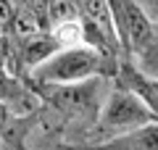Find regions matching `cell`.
I'll return each instance as SVG.
<instances>
[{"label": "cell", "instance_id": "obj_1", "mask_svg": "<svg viewBox=\"0 0 158 150\" xmlns=\"http://www.w3.org/2000/svg\"><path fill=\"white\" fill-rule=\"evenodd\" d=\"M106 61L98 50L90 45H77V48H61L53 58H48L42 66L32 71V77L45 87H69V84H82L100 77L106 71Z\"/></svg>", "mask_w": 158, "mask_h": 150}, {"label": "cell", "instance_id": "obj_2", "mask_svg": "<svg viewBox=\"0 0 158 150\" xmlns=\"http://www.w3.org/2000/svg\"><path fill=\"white\" fill-rule=\"evenodd\" d=\"M153 121H158V119L145 108V103H142L132 90H127V87L118 84V87H113L111 92L106 95V103H103V108H100V121H98V127H100L103 132H108L111 137H116V134L148 127V124H153Z\"/></svg>", "mask_w": 158, "mask_h": 150}, {"label": "cell", "instance_id": "obj_3", "mask_svg": "<svg viewBox=\"0 0 158 150\" xmlns=\"http://www.w3.org/2000/svg\"><path fill=\"white\" fill-rule=\"evenodd\" d=\"M108 6H111L113 24H116L118 42L129 53L150 56L156 50V32H153V24L145 16V11L135 0H108Z\"/></svg>", "mask_w": 158, "mask_h": 150}, {"label": "cell", "instance_id": "obj_4", "mask_svg": "<svg viewBox=\"0 0 158 150\" xmlns=\"http://www.w3.org/2000/svg\"><path fill=\"white\" fill-rule=\"evenodd\" d=\"M92 150H158V121L116 137H106Z\"/></svg>", "mask_w": 158, "mask_h": 150}, {"label": "cell", "instance_id": "obj_5", "mask_svg": "<svg viewBox=\"0 0 158 150\" xmlns=\"http://www.w3.org/2000/svg\"><path fill=\"white\" fill-rule=\"evenodd\" d=\"M121 87L132 90L137 98L145 103V108L158 119V79H150V77H142L140 71L135 69H121Z\"/></svg>", "mask_w": 158, "mask_h": 150}, {"label": "cell", "instance_id": "obj_6", "mask_svg": "<svg viewBox=\"0 0 158 150\" xmlns=\"http://www.w3.org/2000/svg\"><path fill=\"white\" fill-rule=\"evenodd\" d=\"M58 50H61V45L56 42L53 34L40 32V34H34V37H29L27 42H24V61H27V66L34 71V69L42 66L48 58L56 56Z\"/></svg>", "mask_w": 158, "mask_h": 150}, {"label": "cell", "instance_id": "obj_7", "mask_svg": "<svg viewBox=\"0 0 158 150\" xmlns=\"http://www.w3.org/2000/svg\"><path fill=\"white\" fill-rule=\"evenodd\" d=\"M45 16H50L53 24L77 21V6H74V0H50Z\"/></svg>", "mask_w": 158, "mask_h": 150}, {"label": "cell", "instance_id": "obj_8", "mask_svg": "<svg viewBox=\"0 0 158 150\" xmlns=\"http://www.w3.org/2000/svg\"><path fill=\"white\" fill-rule=\"evenodd\" d=\"M8 121V106H6V100H0V127Z\"/></svg>", "mask_w": 158, "mask_h": 150}]
</instances>
